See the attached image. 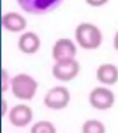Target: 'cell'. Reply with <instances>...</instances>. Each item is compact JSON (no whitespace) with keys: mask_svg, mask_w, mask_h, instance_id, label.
<instances>
[{"mask_svg":"<svg viewBox=\"0 0 118 133\" xmlns=\"http://www.w3.org/2000/svg\"><path fill=\"white\" fill-rule=\"evenodd\" d=\"M75 39L82 49L96 50L102 45L103 34L93 23L81 22L75 29Z\"/></svg>","mask_w":118,"mask_h":133,"instance_id":"1","label":"cell"},{"mask_svg":"<svg viewBox=\"0 0 118 133\" xmlns=\"http://www.w3.org/2000/svg\"><path fill=\"white\" fill-rule=\"evenodd\" d=\"M10 87L13 95L19 100L29 101L35 96L38 83L31 76L19 73L10 79Z\"/></svg>","mask_w":118,"mask_h":133,"instance_id":"2","label":"cell"},{"mask_svg":"<svg viewBox=\"0 0 118 133\" xmlns=\"http://www.w3.org/2000/svg\"><path fill=\"white\" fill-rule=\"evenodd\" d=\"M91 106L98 111H107L115 104V94L108 86L102 85L93 88L89 94Z\"/></svg>","mask_w":118,"mask_h":133,"instance_id":"3","label":"cell"},{"mask_svg":"<svg viewBox=\"0 0 118 133\" xmlns=\"http://www.w3.org/2000/svg\"><path fill=\"white\" fill-rule=\"evenodd\" d=\"M53 76L64 82L71 81L79 74L80 65L75 58L55 61L53 66Z\"/></svg>","mask_w":118,"mask_h":133,"instance_id":"4","label":"cell"},{"mask_svg":"<svg viewBox=\"0 0 118 133\" xmlns=\"http://www.w3.org/2000/svg\"><path fill=\"white\" fill-rule=\"evenodd\" d=\"M71 95L67 88L64 86H55L46 92L44 104L52 110H62L68 105Z\"/></svg>","mask_w":118,"mask_h":133,"instance_id":"5","label":"cell"},{"mask_svg":"<svg viewBox=\"0 0 118 133\" xmlns=\"http://www.w3.org/2000/svg\"><path fill=\"white\" fill-rule=\"evenodd\" d=\"M24 11L35 15L46 14L54 10L64 0H17Z\"/></svg>","mask_w":118,"mask_h":133,"instance_id":"6","label":"cell"},{"mask_svg":"<svg viewBox=\"0 0 118 133\" xmlns=\"http://www.w3.org/2000/svg\"><path fill=\"white\" fill-rule=\"evenodd\" d=\"M32 118V109L27 104H17L11 108L8 114L9 122L16 128L26 127L31 122Z\"/></svg>","mask_w":118,"mask_h":133,"instance_id":"7","label":"cell"},{"mask_svg":"<svg viewBox=\"0 0 118 133\" xmlns=\"http://www.w3.org/2000/svg\"><path fill=\"white\" fill-rule=\"evenodd\" d=\"M77 55V46L68 38H60L54 43L52 48V56L54 61L75 58Z\"/></svg>","mask_w":118,"mask_h":133,"instance_id":"8","label":"cell"},{"mask_svg":"<svg viewBox=\"0 0 118 133\" xmlns=\"http://www.w3.org/2000/svg\"><path fill=\"white\" fill-rule=\"evenodd\" d=\"M96 79L102 85H115L118 82V66L114 63H102L96 69Z\"/></svg>","mask_w":118,"mask_h":133,"instance_id":"9","label":"cell"},{"mask_svg":"<svg viewBox=\"0 0 118 133\" xmlns=\"http://www.w3.org/2000/svg\"><path fill=\"white\" fill-rule=\"evenodd\" d=\"M2 26L10 32H19L27 27V21L18 12H8L2 16Z\"/></svg>","mask_w":118,"mask_h":133,"instance_id":"10","label":"cell"},{"mask_svg":"<svg viewBox=\"0 0 118 133\" xmlns=\"http://www.w3.org/2000/svg\"><path fill=\"white\" fill-rule=\"evenodd\" d=\"M18 46L21 52L27 55L35 54L41 46L39 36L33 31H27L19 38Z\"/></svg>","mask_w":118,"mask_h":133,"instance_id":"11","label":"cell"},{"mask_svg":"<svg viewBox=\"0 0 118 133\" xmlns=\"http://www.w3.org/2000/svg\"><path fill=\"white\" fill-rule=\"evenodd\" d=\"M81 131L83 133H105V125L95 118L88 119L83 123Z\"/></svg>","mask_w":118,"mask_h":133,"instance_id":"12","label":"cell"},{"mask_svg":"<svg viewBox=\"0 0 118 133\" xmlns=\"http://www.w3.org/2000/svg\"><path fill=\"white\" fill-rule=\"evenodd\" d=\"M31 133H55L56 129L49 121L41 120L35 123L31 129Z\"/></svg>","mask_w":118,"mask_h":133,"instance_id":"13","label":"cell"},{"mask_svg":"<svg viewBox=\"0 0 118 133\" xmlns=\"http://www.w3.org/2000/svg\"><path fill=\"white\" fill-rule=\"evenodd\" d=\"M84 1L91 8H102L109 2V0H84Z\"/></svg>","mask_w":118,"mask_h":133,"instance_id":"14","label":"cell"},{"mask_svg":"<svg viewBox=\"0 0 118 133\" xmlns=\"http://www.w3.org/2000/svg\"><path fill=\"white\" fill-rule=\"evenodd\" d=\"M10 83V81L8 79V73L4 69H2V91H6L8 88V84Z\"/></svg>","mask_w":118,"mask_h":133,"instance_id":"15","label":"cell"},{"mask_svg":"<svg viewBox=\"0 0 118 133\" xmlns=\"http://www.w3.org/2000/svg\"><path fill=\"white\" fill-rule=\"evenodd\" d=\"M113 46L116 52H118V30L114 33V38H113Z\"/></svg>","mask_w":118,"mask_h":133,"instance_id":"16","label":"cell"},{"mask_svg":"<svg viewBox=\"0 0 118 133\" xmlns=\"http://www.w3.org/2000/svg\"><path fill=\"white\" fill-rule=\"evenodd\" d=\"M6 100L3 99V100H2V116H4L5 113H6Z\"/></svg>","mask_w":118,"mask_h":133,"instance_id":"17","label":"cell"}]
</instances>
